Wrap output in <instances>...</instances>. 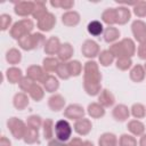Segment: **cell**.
<instances>
[{
  "mask_svg": "<svg viewBox=\"0 0 146 146\" xmlns=\"http://www.w3.org/2000/svg\"><path fill=\"white\" fill-rule=\"evenodd\" d=\"M102 73L95 60H88L83 66V89L89 96H97L102 91Z\"/></svg>",
  "mask_w": 146,
  "mask_h": 146,
  "instance_id": "6da1fadb",
  "label": "cell"
},
{
  "mask_svg": "<svg viewBox=\"0 0 146 146\" xmlns=\"http://www.w3.org/2000/svg\"><path fill=\"white\" fill-rule=\"evenodd\" d=\"M112 55L114 57L117 58H122V57H129L131 58L135 52H136V46L133 40L129 39V38H124L122 40H120L119 42L112 43V46H110L108 49Z\"/></svg>",
  "mask_w": 146,
  "mask_h": 146,
  "instance_id": "7a4b0ae2",
  "label": "cell"
},
{
  "mask_svg": "<svg viewBox=\"0 0 146 146\" xmlns=\"http://www.w3.org/2000/svg\"><path fill=\"white\" fill-rule=\"evenodd\" d=\"M33 27H34V23H33L32 19L23 18V19L13 24V26L9 30V34L13 39L18 41L23 36H25L27 34H31V32L33 31Z\"/></svg>",
  "mask_w": 146,
  "mask_h": 146,
  "instance_id": "3957f363",
  "label": "cell"
},
{
  "mask_svg": "<svg viewBox=\"0 0 146 146\" xmlns=\"http://www.w3.org/2000/svg\"><path fill=\"white\" fill-rule=\"evenodd\" d=\"M44 43H46L44 35L42 33H38V32L27 34L18 40V46L23 50H26V51L39 49L41 46H44Z\"/></svg>",
  "mask_w": 146,
  "mask_h": 146,
  "instance_id": "277c9868",
  "label": "cell"
},
{
  "mask_svg": "<svg viewBox=\"0 0 146 146\" xmlns=\"http://www.w3.org/2000/svg\"><path fill=\"white\" fill-rule=\"evenodd\" d=\"M7 127L15 139H23L24 135L26 132V129H27L26 123L24 121H22L21 119L15 117V116L10 117L7 121Z\"/></svg>",
  "mask_w": 146,
  "mask_h": 146,
  "instance_id": "5b68a950",
  "label": "cell"
},
{
  "mask_svg": "<svg viewBox=\"0 0 146 146\" xmlns=\"http://www.w3.org/2000/svg\"><path fill=\"white\" fill-rule=\"evenodd\" d=\"M55 137L62 141H67L72 136V127L67 120H58L55 123Z\"/></svg>",
  "mask_w": 146,
  "mask_h": 146,
  "instance_id": "8992f818",
  "label": "cell"
},
{
  "mask_svg": "<svg viewBox=\"0 0 146 146\" xmlns=\"http://www.w3.org/2000/svg\"><path fill=\"white\" fill-rule=\"evenodd\" d=\"M48 75L49 74L43 70V67L39 65H31L26 68V76L30 78L34 82H40L41 84L46 81Z\"/></svg>",
  "mask_w": 146,
  "mask_h": 146,
  "instance_id": "52a82bcc",
  "label": "cell"
},
{
  "mask_svg": "<svg viewBox=\"0 0 146 146\" xmlns=\"http://www.w3.org/2000/svg\"><path fill=\"white\" fill-rule=\"evenodd\" d=\"M81 52H82V55L84 57L91 59V58H95L96 56L99 55L100 49H99V46H98V43L96 41H94L91 39H88V40H86L82 43V46H81Z\"/></svg>",
  "mask_w": 146,
  "mask_h": 146,
  "instance_id": "ba28073f",
  "label": "cell"
},
{
  "mask_svg": "<svg viewBox=\"0 0 146 146\" xmlns=\"http://www.w3.org/2000/svg\"><path fill=\"white\" fill-rule=\"evenodd\" d=\"M131 31L135 39L139 43L146 42V23L141 19H136L131 24Z\"/></svg>",
  "mask_w": 146,
  "mask_h": 146,
  "instance_id": "9c48e42d",
  "label": "cell"
},
{
  "mask_svg": "<svg viewBox=\"0 0 146 146\" xmlns=\"http://www.w3.org/2000/svg\"><path fill=\"white\" fill-rule=\"evenodd\" d=\"M35 2L34 1H18L15 3L14 11L16 15L21 17H27L29 15H32L34 10Z\"/></svg>",
  "mask_w": 146,
  "mask_h": 146,
  "instance_id": "30bf717a",
  "label": "cell"
},
{
  "mask_svg": "<svg viewBox=\"0 0 146 146\" xmlns=\"http://www.w3.org/2000/svg\"><path fill=\"white\" fill-rule=\"evenodd\" d=\"M64 116L70 120H80L84 116V108L79 104H71L64 110Z\"/></svg>",
  "mask_w": 146,
  "mask_h": 146,
  "instance_id": "8fae6325",
  "label": "cell"
},
{
  "mask_svg": "<svg viewBox=\"0 0 146 146\" xmlns=\"http://www.w3.org/2000/svg\"><path fill=\"white\" fill-rule=\"evenodd\" d=\"M55 24H56V17H55V15L52 13H49L48 11V14H46L41 19L38 21L36 27L40 31H42V32H49V31L52 30V27L55 26Z\"/></svg>",
  "mask_w": 146,
  "mask_h": 146,
  "instance_id": "7c38bea8",
  "label": "cell"
},
{
  "mask_svg": "<svg viewBox=\"0 0 146 146\" xmlns=\"http://www.w3.org/2000/svg\"><path fill=\"white\" fill-rule=\"evenodd\" d=\"M73 128H74V131L78 135H80V136H87L91 131V129H92V123H91V121L89 119L82 117V119L76 120L74 122Z\"/></svg>",
  "mask_w": 146,
  "mask_h": 146,
  "instance_id": "4fadbf2b",
  "label": "cell"
},
{
  "mask_svg": "<svg viewBox=\"0 0 146 146\" xmlns=\"http://www.w3.org/2000/svg\"><path fill=\"white\" fill-rule=\"evenodd\" d=\"M62 23L68 27L76 26L80 23V14L75 10H67L62 15Z\"/></svg>",
  "mask_w": 146,
  "mask_h": 146,
  "instance_id": "5bb4252c",
  "label": "cell"
},
{
  "mask_svg": "<svg viewBox=\"0 0 146 146\" xmlns=\"http://www.w3.org/2000/svg\"><path fill=\"white\" fill-rule=\"evenodd\" d=\"M112 115H113V117H114L115 121L123 122L127 119H129V116H130V110L128 108V106H125L123 104H119V105H116L113 108Z\"/></svg>",
  "mask_w": 146,
  "mask_h": 146,
  "instance_id": "9a60e30c",
  "label": "cell"
},
{
  "mask_svg": "<svg viewBox=\"0 0 146 146\" xmlns=\"http://www.w3.org/2000/svg\"><path fill=\"white\" fill-rule=\"evenodd\" d=\"M65 106V98L59 95V94H55L51 97H49L48 99V107L52 111V112H59L60 110H63Z\"/></svg>",
  "mask_w": 146,
  "mask_h": 146,
  "instance_id": "2e32d148",
  "label": "cell"
},
{
  "mask_svg": "<svg viewBox=\"0 0 146 146\" xmlns=\"http://www.w3.org/2000/svg\"><path fill=\"white\" fill-rule=\"evenodd\" d=\"M98 103L103 107H111L115 103V97L108 89H102L98 95Z\"/></svg>",
  "mask_w": 146,
  "mask_h": 146,
  "instance_id": "e0dca14e",
  "label": "cell"
},
{
  "mask_svg": "<svg viewBox=\"0 0 146 146\" xmlns=\"http://www.w3.org/2000/svg\"><path fill=\"white\" fill-rule=\"evenodd\" d=\"M60 46H62L60 41H59V39L57 36H50L46 41V43L43 46V50H44V52L47 55H55V54L58 52Z\"/></svg>",
  "mask_w": 146,
  "mask_h": 146,
  "instance_id": "ac0fdd59",
  "label": "cell"
},
{
  "mask_svg": "<svg viewBox=\"0 0 146 146\" xmlns=\"http://www.w3.org/2000/svg\"><path fill=\"white\" fill-rule=\"evenodd\" d=\"M6 78L8 80L9 83L11 84H15V83H19L21 80L24 78L23 76V73H22V70L16 67V66H11L9 68H7L6 71Z\"/></svg>",
  "mask_w": 146,
  "mask_h": 146,
  "instance_id": "d6986e66",
  "label": "cell"
},
{
  "mask_svg": "<svg viewBox=\"0 0 146 146\" xmlns=\"http://www.w3.org/2000/svg\"><path fill=\"white\" fill-rule=\"evenodd\" d=\"M29 103H30V100L25 92H17L13 98V105L18 111L25 110L29 106Z\"/></svg>",
  "mask_w": 146,
  "mask_h": 146,
  "instance_id": "ffe728a7",
  "label": "cell"
},
{
  "mask_svg": "<svg viewBox=\"0 0 146 146\" xmlns=\"http://www.w3.org/2000/svg\"><path fill=\"white\" fill-rule=\"evenodd\" d=\"M87 113L92 119H100L105 115V107H103L99 103H91L88 105Z\"/></svg>",
  "mask_w": 146,
  "mask_h": 146,
  "instance_id": "44dd1931",
  "label": "cell"
},
{
  "mask_svg": "<svg viewBox=\"0 0 146 146\" xmlns=\"http://www.w3.org/2000/svg\"><path fill=\"white\" fill-rule=\"evenodd\" d=\"M73 52H74V49L73 47L71 46V43L68 42H65L60 46L57 55H58V59L62 60V62H66V60H70L73 56Z\"/></svg>",
  "mask_w": 146,
  "mask_h": 146,
  "instance_id": "7402d4cb",
  "label": "cell"
},
{
  "mask_svg": "<svg viewBox=\"0 0 146 146\" xmlns=\"http://www.w3.org/2000/svg\"><path fill=\"white\" fill-rule=\"evenodd\" d=\"M98 145L99 146H119V140L114 133L104 132L103 135H100L98 139Z\"/></svg>",
  "mask_w": 146,
  "mask_h": 146,
  "instance_id": "603a6c76",
  "label": "cell"
},
{
  "mask_svg": "<svg viewBox=\"0 0 146 146\" xmlns=\"http://www.w3.org/2000/svg\"><path fill=\"white\" fill-rule=\"evenodd\" d=\"M128 130L131 132L132 136H143L145 133V125L139 120H131L127 124Z\"/></svg>",
  "mask_w": 146,
  "mask_h": 146,
  "instance_id": "cb8c5ba5",
  "label": "cell"
},
{
  "mask_svg": "<svg viewBox=\"0 0 146 146\" xmlns=\"http://www.w3.org/2000/svg\"><path fill=\"white\" fill-rule=\"evenodd\" d=\"M102 21L108 26H113L114 24H116V8H106L102 14Z\"/></svg>",
  "mask_w": 146,
  "mask_h": 146,
  "instance_id": "d4e9b609",
  "label": "cell"
},
{
  "mask_svg": "<svg viewBox=\"0 0 146 146\" xmlns=\"http://www.w3.org/2000/svg\"><path fill=\"white\" fill-rule=\"evenodd\" d=\"M145 73H146V71H145V68H144V66L143 65H140V64H137V65H135L131 70H130V73H129V76H130V79L133 81V82H141L144 79H145Z\"/></svg>",
  "mask_w": 146,
  "mask_h": 146,
  "instance_id": "484cf974",
  "label": "cell"
},
{
  "mask_svg": "<svg viewBox=\"0 0 146 146\" xmlns=\"http://www.w3.org/2000/svg\"><path fill=\"white\" fill-rule=\"evenodd\" d=\"M103 36H104V41L105 42H107V43H115V41L120 36V31H119V29H116L114 26H108V27H106L104 30Z\"/></svg>",
  "mask_w": 146,
  "mask_h": 146,
  "instance_id": "4316f807",
  "label": "cell"
},
{
  "mask_svg": "<svg viewBox=\"0 0 146 146\" xmlns=\"http://www.w3.org/2000/svg\"><path fill=\"white\" fill-rule=\"evenodd\" d=\"M130 17H131V13L128 7H117L116 8V18H117L116 24L124 25L125 23L129 22Z\"/></svg>",
  "mask_w": 146,
  "mask_h": 146,
  "instance_id": "83f0119b",
  "label": "cell"
},
{
  "mask_svg": "<svg viewBox=\"0 0 146 146\" xmlns=\"http://www.w3.org/2000/svg\"><path fill=\"white\" fill-rule=\"evenodd\" d=\"M87 30H88V33L90 35H92V36H99L100 34L104 33V30L105 29H104L102 22L94 19V21L89 22V24L87 26Z\"/></svg>",
  "mask_w": 146,
  "mask_h": 146,
  "instance_id": "f1b7e54d",
  "label": "cell"
},
{
  "mask_svg": "<svg viewBox=\"0 0 146 146\" xmlns=\"http://www.w3.org/2000/svg\"><path fill=\"white\" fill-rule=\"evenodd\" d=\"M42 86L47 92H55L59 88V82H58V79L56 76L49 74L48 78L46 79V81L42 83Z\"/></svg>",
  "mask_w": 146,
  "mask_h": 146,
  "instance_id": "f546056e",
  "label": "cell"
},
{
  "mask_svg": "<svg viewBox=\"0 0 146 146\" xmlns=\"http://www.w3.org/2000/svg\"><path fill=\"white\" fill-rule=\"evenodd\" d=\"M6 60L11 64V65H16L22 60V54L17 48H10L7 52H6Z\"/></svg>",
  "mask_w": 146,
  "mask_h": 146,
  "instance_id": "4dcf8cb0",
  "label": "cell"
},
{
  "mask_svg": "<svg viewBox=\"0 0 146 146\" xmlns=\"http://www.w3.org/2000/svg\"><path fill=\"white\" fill-rule=\"evenodd\" d=\"M55 124H54V121L51 119H46L43 121V124H42V130H43V137L48 140L52 139L54 138V135H55Z\"/></svg>",
  "mask_w": 146,
  "mask_h": 146,
  "instance_id": "1f68e13d",
  "label": "cell"
},
{
  "mask_svg": "<svg viewBox=\"0 0 146 146\" xmlns=\"http://www.w3.org/2000/svg\"><path fill=\"white\" fill-rule=\"evenodd\" d=\"M59 60L55 57H46L42 62V67L43 70L47 72V73H50V72H56L57 70V66L59 65Z\"/></svg>",
  "mask_w": 146,
  "mask_h": 146,
  "instance_id": "d6a6232c",
  "label": "cell"
},
{
  "mask_svg": "<svg viewBox=\"0 0 146 146\" xmlns=\"http://www.w3.org/2000/svg\"><path fill=\"white\" fill-rule=\"evenodd\" d=\"M43 90H44V89H43L40 84H38V83L34 82L27 94L30 95V97H31L33 100L40 102V100L43 98V96H44V91H43Z\"/></svg>",
  "mask_w": 146,
  "mask_h": 146,
  "instance_id": "836d02e7",
  "label": "cell"
},
{
  "mask_svg": "<svg viewBox=\"0 0 146 146\" xmlns=\"http://www.w3.org/2000/svg\"><path fill=\"white\" fill-rule=\"evenodd\" d=\"M23 140H24V143H25V144H29V145H32V144L39 143V132H38V130H35V129H32V128L27 127V129H26V132H25V135H24Z\"/></svg>",
  "mask_w": 146,
  "mask_h": 146,
  "instance_id": "e575fe53",
  "label": "cell"
},
{
  "mask_svg": "<svg viewBox=\"0 0 146 146\" xmlns=\"http://www.w3.org/2000/svg\"><path fill=\"white\" fill-rule=\"evenodd\" d=\"M34 2H35V6H34V10L32 13V16H33V18L39 21L46 14H48V11H47V7H46L44 2H42V1H34Z\"/></svg>",
  "mask_w": 146,
  "mask_h": 146,
  "instance_id": "d590c367",
  "label": "cell"
},
{
  "mask_svg": "<svg viewBox=\"0 0 146 146\" xmlns=\"http://www.w3.org/2000/svg\"><path fill=\"white\" fill-rule=\"evenodd\" d=\"M114 56L112 55V52L110 50H103L99 52L98 55V59H99V64L104 67H107L110 66L113 62H114Z\"/></svg>",
  "mask_w": 146,
  "mask_h": 146,
  "instance_id": "8d00e7d4",
  "label": "cell"
},
{
  "mask_svg": "<svg viewBox=\"0 0 146 146\" xmlns=\"http://www.w3.org/2000/svg\"><path fill=\"white\" fill-rule=\"evenodd\" d=\"M130 113H131V115H132L133 117H136L137 120H138V119H143V117H145V115H146V107H145L143 104H140V103H136V104H133V105L131 106Z\"/></svg>",
  "mask_w": 146,
  "mask_h": 146,
  "instance_id": "74e56055",
  "label": "cell"
},
{
  "mask_svg": "<svg viewBox=\"0 0 146 146\" xmlns=\"http://www.w3.org/2000/svg\"><path fill=\"white\" fill-rule=\"evenodd\" d=\"M56 74L59 79L62 80H67L71 78V74H70V71H68V65L66 62H60L59 65L57 66V70H56Z\"/></svg>",
  "mask_w": 146,
  "mask_h": 146,
  "instance_id": "f35d334b",
  "label": "cell"
},
{
  "mask_svg": "<svg viewBox=\"0 0 146 146\" xmlns=\"http://www.w3.org/2000/svg\"><path fill=\"white\" fill-rule=\"evenodd\" d=\"M71 76H79L82 72V64L79 60H70L67 63Z\"/></svg>",
  "mask_w": 146,
  "mask_h": 146,
  "instance_id": "ab89813d",
  "label": "cell"
},
{
  "mask_svg": "<svg viewBox=\"0 0 146 146\" xmlns=\"http://www.w3.org/2000/svg\"><path fill=\"white\" fill-rule=\"evenodd\" d=\"M43 124V121L41 119V116L39 115H30L27 117V121H26V125L32 128V129H35V130H39Z\"/></svg>",
  "mask_w": 146,
  "mask_h": 146,
  "instance_id": "60d3db41",
  "label": "cell"
},
{
  "mask_svg": "<svg viewBox=\"0 0 146 146\" xmlns=\"http://www.w3.org/2000/svg\"><path fill=\"white\" fill-rule=\"evenodd\" d=\"M119 146H137V140L132 135L123 133L119 138Z\"/></svg>",
  "mask_w": 146,
  "mask_h": 146,
  "instance_id": "b9f144b4",
  "label": "cell"
},
{
  "mask_svg": "<svg viewBox=\"0 0 146 146\" xmlns=\"http://www.w3.org/2000/svg\"><path fill=\"white\" fill-rule=\"evenodd\" d=\"M133 14L139 18L146 17V1H137L133 6Z\"/></svg>",
  "mask_w": 146,
  "mask_h": 146,
  "instance_id": "7bdbcfd3",
  "label": "cell"
},
{
  "mask_svg": "<svg viewBox=\"0 0 146 146\" xmlns=\"http://www.w3.org/2000/svg\"><path fill=\"white\" fill-rule=\"evenodd\" d=\"M115 65H116V67H117L119 70H121V71H127V70H129V68L131 67L132 60H131V58H129V57L117 58L116 62H115Z\"/></svg>",
  "mask_w": 146,
  "mask_h": 146,
  "instance_id": "ee69618b",
  "label": "cell"
},
{
  "mask_svg": "<svg viewBox=\"0 0 146 146\" xmlns=\"http://www.w3.org/2000/svg\"><path fill=\"white\" fill-rule=\"evenodd\" d=\"M33 83H34V81H32L30 78H27V76H24L22 80H21V82L18 83V86H19V88H21V90L23 91V92H29V90L31 89V87L33 86Z\"/></svg>",
  "mask_w": 146,
  "mask_h": 146,
  "instance_id": "f6af8a7d",
  "label": "cell"
},
{
  "mask_svg": "<svg viewBox=\"0 0 146 146\" xmlns=\"http://www.w3.org/2000/svg\"><path fill=\"white\" fill-rule=\"evenodd\" d=\"M11 16L8 15V14H2L0 16V26H1V30L2 31H6L8 30V27H10V24H11Z\"/></svg>",
  "mask_w": 146,
  "mask_h": 146,
  "instance_id": "bcb514c9",
  "label": "cell"
},
{
  "mask_svg": "<svg viewBox=\"0 0 146 146\" xmlns=\"http://www.w3.org/2000/svg\"><path fill=\"white\" fill-rule=\"evenodd\" d=\"M137 54H138V57H139L140 59L146 60V42L139 43L138 49H137Z\"/></svg>",
  "mask_w": 146,
  "mask_h": 146,
  "instance_id": "7dc6e473",
  "label": "cell"
},
{
  "mask_svg": "<svg viewBox=\"0 0 146 146\" xmlns=\"http://www.w3.org/2000/svg\"><path fill=\"white\" fill-rule=\"evenodd\" d=\"M74 6V1L72 0H60V8L63 9H71Z\"/></svg>",
  "mask_w": 146,
  "mask_h": 146,
  "instance_id": "c3c4849f",
  "label": "cell"
},
{
  "mask_svg": "<svg viewBox=\"0 0 146 146\" xmlns=\"http://www.w3.org/2000/svg\"><path fill=\"white\" fill-rule=\"evenodd\" d=\"M48 146H67V144H65V141H62L57 138H52L49 140Z\"/></svg>",
  "mask_w": 146,
  "mask_h": 146,
  "instance_id": "681fc988",
  "label": "cell"
},
{
  "mask_svg": "<svg viewBox=\"0 0 146 146\" xmlns=\"http://www.w3.org/2000/svg\"><path fill=\"white\" fill-rule=\"evenodd\" d=\"M82 144H83L82 139L79 138V137H75V138L71 139V140L67 143V146H82Z\"/></svg>",
  "mask_w": 146,
  "mask_h": 146,
  "instance_id": "f907efd6",
  "label": "cell"
},
{
  "mask_svg": "<svg viewBox=\"0 0 146 146\" xmlns=\"http://www.w3.org/2000/svg\"><path fill=\"white\" fill-rule=\"evenodd\" d=\"M0 146H11V141L6 136H2L0 139Z\"/></svg>",
  "mask_w": 146,
  "mask_h": 146,
  "instance_id": "816d5d0a",
  "label": "cell"
},
{
  "mask_svg": "<svg viewBox=\"0 0 146 146\" xmlns=\"http://www.w3.org/2000/svg\"><path fill=\"white\" fill-rule=\"evenodd\" d=\"M139 146H146V133H144V135L140 137V140H139Z\"/></svg>",
  "mask_w": 146,
  "mask_h": 146,
  "instance_id": "f5cc1de1",
  "label": "cell"
},
{
  "mask_svg": "<svg viewBox=\"0 0 146 146\" xmlns=\"http://www.w3.org/2000/svg\"><path fill=\"white\" fill-rule=\"evenodd\" d=\"M50 5L55 8H60V0H55V1L52 0V1H50Z\"/></svg>",
  "mask_w": 146,
  "mask_h": 146,
  "instance_id": "db71d44e",
  "label": "cell"
},
{
  "mask_svg": "<svg viewBox=\"0 0 146 146\" xmlns=\"http://www.w3.org/2000/svg\"><path fill=\"white\" fill-rule=\"evenodd\" d=\"M82 146H94V144L91 141H89V140H84L83 144H82Z\"/></svg>",
  "mask_w": 146,
  "mask_h": 146,
  "instance_id": "11a10c76",
  "label": "cell"
},
{
  "mask_svg": "<svg viewBox=\"0 0 146 146\" xmlns=\"http://www.w3.org/2000/svg\"><path fill=\"white\" fill-rule=\"evenodd\" d=\"M144 68H145V71H146V63H145V65H144Z\"/></svg>",
  "mask_w": 146,
  "mask_h": 146,
  "instance_id": "9f6ffc18",
  "label": "cell"
}]
</instances>
